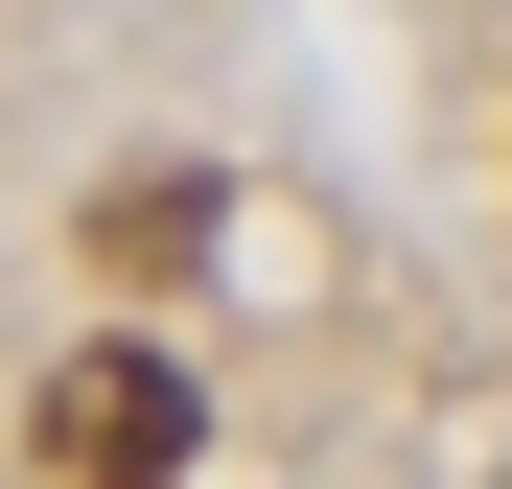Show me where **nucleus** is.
<instances>
[{"label": "nucleus", "mask_w": 512, "mask_h": 489, "mask_svg": "<svg viewBox=\"0 0 512 489\" xmlns=\"http://www.w3.org/2000/svg\"><path fill=\"white\" fill-rule=\"evenodd\" d=\"M187 443H210V396H187V350H140V326H94V350L47 373V466L70 489H163Z\"/></svg>", "instance_id": "obj_1"}, {"label": "nucleus", "mask_w": 512, "mask_h": 489, "mask_svg": "<svg viewBox=\"0 0 512 489\" xmlns=\"http://www.w3.org/2000/svg\"><path fill=\"white\" fill-rule=\"evenodd\" d=\"M94 257H117V280H187V257H210V187H187V163H163V187H117Z\"/></svg>", "instance_id": "obj_2"}]
</instances>
